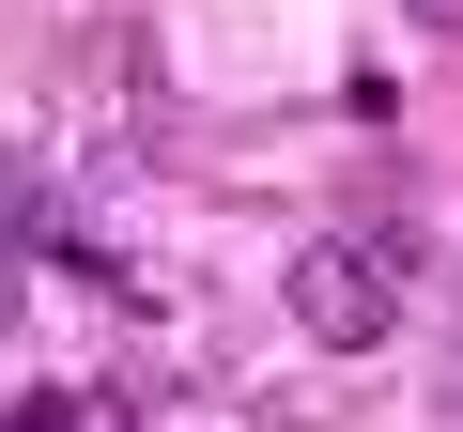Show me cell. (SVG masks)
<instances>
[{
	"mask_svg": "<svg viewBox=\"0 0 463 432\" xmlns=\"http://www.w3.org/2000/svg\"><path fill=\"white\" fill-rule=\"evenodd\" d=\"M402 232H325V248H294V324L325 340V355H371L386 324H402Z\"/></svg>",
	"mask_w": 463,
	"mask_h": 432,
	"instance_id": "cell-1",
	"label": "cell"
},
{
	"mask_svg": "<svg viewBox=\"0 0 463 432\" xmlns=\"http://www.w3.org/2000/svg\"><path fill=\"white\" fill-rule=\"evenodd\" d=\"M0 432H124V401H109V386H93V401H78V386H16Z\"/></svg>",
	"mask_w": 463,
	"mask_h": 432,
	"instance_id": "cell-2",
	"label": "cell"
},
{
	"mask_svg": "<svg viewBox=\"0 0 463 432\" xmlns=\"http://www.w3.org/2000/svg\"><path fill=\"white\" fill-rule=\"evenodd\" d=\"M417 16H463V0H417Z\"/></svg>",
	"mask_w": 463,
	"mask_h": 432,
	"instance_id": "cell-3",
	"label": "cell"
}]
</instances>
